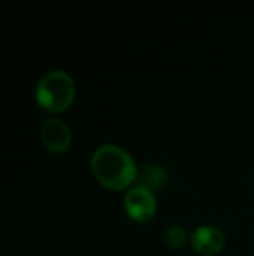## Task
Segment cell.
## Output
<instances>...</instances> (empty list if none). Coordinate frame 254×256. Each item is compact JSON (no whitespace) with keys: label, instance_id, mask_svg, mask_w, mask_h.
<instances>
[{"label":"cell","instance_id":"cell-2","mask_svg":"<svg viewBox=\"0 0 254 256\" xmlns=\"http://www.w3.org/2000/svg\"><path fill=\"white\" fill-rule=\"evenodd\" d=\"M75 96L72 76L64 70H51L45 74L36 86V99L48 111L66 110Z\"/></svg>","mask_w":254,"mask_h":256},{"label":"cell","instance_id":"cell-7","mask_svg":"<svg viewBox=\"0 0 254 256\" xmlns=\"http://www.w3.org/2000/svg\"><path fill=\"white\" fill-rule=\"evenodd\" d=\"M163 240L168 246L171 248H178L186 242V231L178 226V225H172L168 226L163 232Z\"/></svg>","mask_w":254,"mask_h":256},{"label":"cell","instance_id":"cell-3","mask_svg":"<svg viewBox=\"0 0 254 256\" xmlns=\"http://www.w3.org/2000/svg\"><path fill=\"white\" fill-rule=\"evenodd\" d=\"M124 207L130 218L136 220H148L156 213V198L153 192L142 186H133L124 196Z\"/></svg>","mask_w":254,"mask_h":256},{"label":"cell","instance_id":"cell-5","mask_svg":"<svg viewBox=\"0 0 254 256\" xmlns=\"http://www.w3.org/2000/svg\"><path fill=\"white\" fill-rule=\"evenodd\" d=\"M192 246L199 254L214 255L225 246V236L214 225H201L192 234Z\"/></svg>","mask_w":254,"mask_h":256},{"label":"cell","instance_id":"cell-6","mask_svg":"<svg viewBox=\"0 0 254 256\" xmlns=\"http://www.w3.org/2000/svg\"><path fill=\"white\" fill-rule=\"evenodd\" d=\"M138 186L147 188V189H159L162 188L168 180V172L162 165L157 164H148L138 172Z\"/></svg>","mask_w":254,"mask_h":256},{"label":"cell","instance_id":"cell-1","mask_svg":"<svg viewBox=\"0 0 254 256\" xmlns=\"http://www.w3.org/2000/svg\"><path fill=\"white\" fill-rule=\"evenodd\" d=\"M90 164L96 178L111 189H123L138 177L133 158L115 144L97 147Z\"/></svg>","mask_w":254,"mask_h":256},{"label":"cell","instance_id":"cell-4","mask_svg":"<svg viewBox=\"0 0 254 256\" xmlns=\"http://www.w3.org/2000/svg\"><path fill=\"white\" fill-rule=\"evenodd\" d=\"M42 142L52 152H64L70 146V129L69 126L55 117L46 118L40 128Z\"/></svg>","mask_w":254,"mask_h":256}]
</instances>
